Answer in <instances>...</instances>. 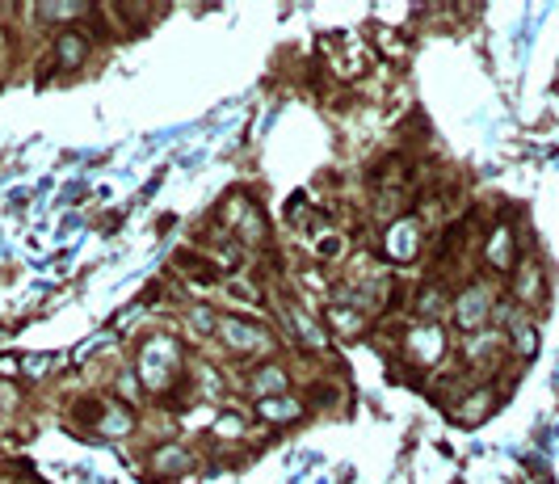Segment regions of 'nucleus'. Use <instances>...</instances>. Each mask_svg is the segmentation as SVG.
Returning <instances> with one entry per match:
<instances>
[{"mask_svg": "<svg viewBox=\"0 0 559 484\" xmlns=\"http://www.w3.org/2000/svg\"><path fill=\"white\" fill-rule=\"evenodd\" d=\"M139 371H143V384L152 387V392H160V387L168 384L177 375V350L173 342H165V337H156V342H143L139 345Z\"/></svg>", "mask_w": 559, "mask_h": 484, "instance_id": "f257e3e1", "label": "nucleus"}, {"mask_svg": "<svg viewBox=\"0 0 559 484\" xmlns=\"http://www.w3.org/2000/svg\"><path fill=\"white\" fill-rule=\"evenodd\" d=\"M219 333L223 342L231 345V354H257L269 345L261 324H252V320H219Z\"/></svg>", "mask_w": 559, "mask_h": 484, "instance_id": "f03ea898", "label": "nucleus"}, {"mask_svg": "<svg viewBox=\"0 0 559 484\" xmlns=\"http://www.w3.org/2000/svg\"><path fill=\"white\" fill-rule=\"evenodd\" d=\"M404 354L412 366H433V358L442 354V329L438 324H421V329L404 333Z\"/></svg>", "mask_w": 559, "mask_h": 484, "instance_id": "7ed1b4c3", "label": "nucleus"}, {"mask_svg": "<svg viewBox=\"0 0 559 484\" xmlns=\"http://www.w3.org/2000/svg\"><path fill=\"white\" fill-rule=\"evenodd\" d=\"M387 253H391V262H412V257L421 253V228L417 220H400L391 223V232H387Z\"/></svg>", "mask_w": 559, "mask_h": 484, "instance_id": "20e7f679", "label": "nucleus"}, {"mask_svg": "<svg viewBox=\"0 0 559 484\" xmlns=\"http://www.w3.org/2000/svg\"><path fill=\"white\" fill-rule=\"evenodd\" d=\"M488 312H493V299H488L483 286H472V291H462L459 295V324L462 329H480L483 320H488Z\"/></svg>", "mask_w": 559, "mask_h": 484, "instance_id": "39448f33", "label": "nucleus"}, {"mask_svg": "<svg viewBox=\"0 0 559 484\" xmlns=\"http://www.w3.org/2000/svg\"><path fill=\"white\" fill-rule=\"evenodd\" d=\"M329 324L340 337H362L366 333V312H353L350 304H332L329 308Z\"/></svg>", "mask_w": 559, "mask_h": 484, "instance_id": "423d86ee", "label": "nucleus"}, {"mask_svg": "<svg viewBox=\"0 0 559 484\" xmlns=\"http://www.w3.org/2000/svg\"><path fill=\"white\" fill-rule=\"evenodd\" d=\"M286 387V371L282 366H261V371H252V392H261V396L274 400V392H282Z\"/></svg>", "mask_w": 559, "mask_h": 484, "instance_id": "0eeeda50", "label": "nucleus"}, {"mask_svg": "<svg viewBox=\"0 0 559 484\" xmlns=\"http://www.w3.org/2000/svg\"><path fill=\"white\" fill-rule=\"evenodd\" d=\"M488 262H493L496 270H509V265H513V232L509 228H496L493 244H488Z\"/></svg>", "mask_w": 559, "mask_h": 484, "instance_id": "6e6552de", "label": "nucleus"}, {"mask_svg": "<svg viewBox=\"0 0 559 484\" xmlns=\"http://www.w3.org/2000/svg\"><path fill=\"white\" fill-rule=\"evenodd\" d=\"M59 59H67V67L85 64V59H88V43H85V38H80V34H72V30H67L64 38H59Z\"/></svg>", "mask_w": 559, "mask_h": 484, "instance_id": "1a4fd4ad", "label": "nucleus"}, {"mask_svg": "<svg viewBox=\"0 0 559 484\" xmlns=\"http://www.w3.org/2000/svg\"><path fill=\"white\" fill-rule=\"evenodd\" d=\"M286 396H274V400H261V417H274V421H286L299 413V400H290V405H282Z\"/></svg>", "mask_w": 559, "mask_h": 484, "instance_id": "9d476101", "label": "nucleus"}, {"mask_svg": "<svg viewBox=\"0 0 559 484\" xmlns=\"http://www.w3.org/2000/svg\"><path fill=\"white\" fill-rule=\"evenodd\" d=\"M156 463H160V468L168 463V472H186V468H189V455L177 451V447H168V451H156Z\"/></svg>", "mask_w": 559, "mask_h": 484, "instance_id": "9b49d317", "label": "nucleus"}, {"mask_svg": "<svg viewBox=\"0 0 559 484\" xmlns=\"http://www.w3.org/2000/svg\"><path fill=\"white\" fill-rule=\"evenodd\" d=\"M513 342H517V350H522V354H534L538 337H534V329H530V324H517V329H513Z\"/></svg>", "mask_w": 559, "mask_h": 484, "instance_id": "f8f14e48", "label": "nucleus"}, {"mask_svg": "<svg viewBox=\"0 0 559 484\" xmlns=\"http://www.w3.org/2000/svg\"><path fill=\"white\" fill-rule=\"evenodd\" d=\"M215 434H219V438H240V434H244V421L240 417H223L219 426H215Z\"/></svg>", "mask_w": 559, "mask_h": 484, "instance_id": "ddd939ff", "label": "nucleus"}]
</instances>
